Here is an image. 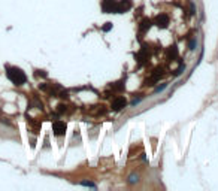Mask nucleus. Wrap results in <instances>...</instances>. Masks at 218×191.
I'll return each instance as SVG.
<instances>
[{
	"mask_svg": "<svg viewBox=\"0 0 218 191\" xmlns=\"http://www.w3.org/2000/svg\"><path fill=\"white\" fill-rule=\"evenodd\" d=\"M155 24H157V27H160V29H166L167 24H169V17L164 15V14L158 15V17L155 18Z\"/></svg>",
	"mask_w": 218,
	"mask_h": 191,
	"instance_id": "39448f33",
	"label": "nucleus"
},
{
	"mask_svg": "<svg viewBox=\"0 0 218 191\" xmlns=\"http://www.w3.org/2000/svg\"><path fill=\"white\" fill-rule=\"evenodd\" d=\"M66 129H67V126L63 121H55L53 124V130H54V134L55 136H63L66 133Z\"/></svg>",
	"mask_w": 218,
	"mask_h": 191,
	"instance_id": "7ed1b4c3",
	"label": "nucleus"
},
{
	"mask_svg": "<svg viewBox=\"0 0 218 191\" xmlns=\"http://www.w3.org/2000/svg\"><path fill=\"white\" fill-rule=\"evenodd\" d=\"M64 111H66V106L64 105H60L58 106V112H64Z\"/></svg>",
	"mask_w": 218,
	"mask_h": 191,
	"instance_id": "dca6fc26",
	"label": "nucleus"
},
{
	"mask_svg": "<svg viewBox=\"0 0 218 191\" xmlns=\"http://www.w3.org/2000/svg\"><path fill=\"white\" fill-rule=\"evenodd\" d=\"M117 9H118L117 0H102V11L105 14H112V12L117 14Z\"/></svg>",
	"mask_w": 218,
	"mask_h": 191,
	"instance_id": "f03ea898",
	"label": "nucleus"
},
{
	"mask_svg": "<svg viewBox=\"0 0 218 191\" xmlns=\"http://www.w3.org/2000/svg\"><path fill=\"white\" fill-rule=\"evenodd\" d=\"M167 57H169V58H172V60L178 57V50H176V46H172L171 50H169V52H167Z\"/></svg>",
	"mask_w": 218,
	"mask_h": 191,
	"instance_id": "1a4fd4ad",
	"label": "nucleus"
},
{
	"mask_svg": "<svg viewBox=\"0 0 218 191\" xmlns=\"http://www.w3.org/2000/svg\"><path fill=\"white\" fill-rule=\"evenodd\" d=\"M126 105H127V102H126V99H124V97H117V99H114V100H112L111 108H112V111L118 112V111L123 109Z\"/></svg>",
	"mask_w": 218,
	"mask_h": 191,
	"instance_id": "20e7f679",
	"label": "nucleus"
},
{
	"mask_svg": "<svg viewBox=\"0 0 218 191\" xmlns=\"http://www.w3.org/2000/svg\"><path fill=\"white\" fill-rule=\"evenodd\" d=\"M194 45H196V40L193 39V40L190 42V50H194Z\"/></svg>",
	"mask_w": 218,
	"mask_h": 191,
	"instance_id": "2eb2a0df",
	"label": "nucleus"
},
{
	"mask_svg": "<svg viewBox=\"0 0 218 191\" xmlns=\"http://www.w3.org/2000/svg\"><path fill=\"white\" fill-rule=\"evenodd\" d=\"M6 75H8V78L12 81V84H15V85H22L24 82L27 81L26 73H24L21 69H18V67H8Z\"/></svg>",
	"mask_w": 218,
	"mask_h": 191,
	"instance_id": "f257e3e1",
	"label": "nucleus"
},
{
	"mask_svg": "<svg viewBox=\"0 0 218 191\" xmlns=\"http://www.w3.org/2000/svg\"><path fill=\"white\" fill-rule=\"evenodd\" d=\"M82 185H84V187H90V188H96V185H94L93 182H90V181H84Z\"/></svg>",
	"mask_w": 218,
	"mask_h": 191,
	"instance_id": "9b49d317",
	"label": "nucleus"
},
{
	"mask_svg": "<svg viewBox=\"0 0 218 191\" xmlns=\"http://www.w3.org/2000/svg\"><path fill=\"white\" fill-rule=\"evenodd\" d=\"M190 8H191V14H194V12H196V8H194V3H191V5H190Z\"/></svg>",
	"mask_w": 218,
	"mask_h": 191,
	"instance_id": "f3484780",
	"label": "nucleus"
},
{
	"mask_svg": "<svg viewBox=\"0 0 218 191\" xmlns=\"http://www.w3.org/2000/svg\"><path fill=\"white\" fill-rule=\"evenodd\" d=\"M129 182H130V184H135V182H137V175H130V178H129Z\"/></svg>",
	"mask_w": 218,
	"mask_h": 191,
	"instance_id": "9d476101",
	"label": "nucleus"
},
{
	"mask_svg": "<svg viewBox=\"0 0 218 191\" xmlns=\"http://www.w3.org/2000/svg\"><path fill=\"white\" fill-rule=\"evenodd\" d=\"M161 75H163V69H157V70H155V73L151 76L150 82H155V81H158V78H161Z\"/></svg>",
	"mask_w": 218,
	"mask_h": 191,
	"instance_id": "6e6552de",
	"label": "nucleus"
},
{
	"mask_svg": "<svg viewBox=\"0 0 218 191\" xmlns=\"http://www.w3.org/2000/svg\"><path fill=\"white\" fill-rule=\"evenodd\" d=\"M164 88H166V84H163V85H160V87H157V88H155V93H158V91H163Z\"/></svg>",
	"mask_w": 218,
	"mask_h": 191,
	"instance_id": "4468645a",
	"label": "nucleus"
},
{
	"mask_svg": "<svg viewBox=\"0 0 218 191\" xmlns=\"http://www.w3.org/2000/svg\"><path fill=\"white\" fill-rule=\"evenodd\" d=\"M130 2L129 0H126V2H121V3H118V9H117V14H123V12H126V11H129L130 9Z\"/></svg>",
	"mask_w": 218,
	"mask_h": 191,
	"instance_id": "423d86ee",
	"label": "nucleus"
},
{
	"mask_svg": "<svg viewBox=\"0 0 218 191\" xmlns=\"http://www.w3.org/2000/svg\"><path fill=\"white\" fill-rule=\"evenodd\" d=\"M112 29V24L111 22H106V26H103V32H109Z\"/></svg>",
	"mask_w": 218,
	"mask_h": 191,
	"instance_id": "ddd939ff",
	"label": "nucleus"
},
{
	"mask_svg": "<svg viewBox=\"0 0 218 191\" xmlns=\"http://www.w3.org/2000/svg\"><path fill=\"white\" fill-rule=\"evenodd\" d=\"M151 27V19H148V18H145L142 22H140V32H145V30H148Z\"/></svg>",
	"mask_w": 218,
	"mask_h": 191,
	"instance_id": "0eeeda50",
	"label": "nucleus"
},
{
	"mask_svg": "<svg viewBox=\"0 0 218 191\" xmlns=\"http://www.w3.org/2000/svg\"><path fill=\"white\" fill-rule=\"evenodd\" d=\"M184 69H185V66H184V64H181V66L178 67V70L175 72V75H176V76H178V75H181V73H182V70H184Z\"/></svg>",
	"mask_w": 218,
	"mask_h": 191,
	"instance_id": "f8f14e48",
	"label": "nucleus"
}]
</instances>
